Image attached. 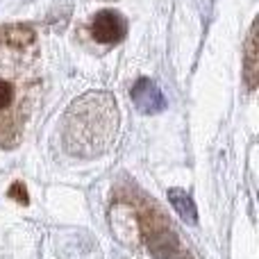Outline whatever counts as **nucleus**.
<instances>
[{
	"label": "nucleus",
	"instance_id": "423d86ee",
	"mask_svg": "<svg viewBox=\"0 0 259 259\" xmlns=\"http://www.w3.org/2000/svg\"><path fill=\"white\" fill-rule=\"evenodd\" d=\"M168 202L180 214L182 221H187V223H191V225L198 223V209L187 191H182V189H168Z\"/></svg>",
	"mask_w": 259,
	"mask_h": 259
},
{
	"label": "nucleus",
	"instance_id": "f03ea898",
	"mask_svg": "<svg viewBox=\"0 0 259 259\" xmlns=\"http://www.w3.org/2000/svg\"><path fill=\"white\" fill-rule=\"evenodd\" d=\"M30 50H34V44L16 46L0 34V146L16 143L25 125L32 89V64H27Z\"/></svg>",
	"mask_w": 259,
	"mask_h": 259
},
{
	"label": "nucleus",
	"instance_id": "7ed1b4c3",
	"mask_svg": "<svg viewBox=\"0 0 259 259\" xmlns=\"http://www.w3.org/2000/svg\"><path fill=\"white\" fill-rule=\"evenodd\" d=\"M130 96H132L134 107L141 114H146V116L161 114L168 107V100H166V96L161 94V89L157 87V82L148 80V77H139V80L134 82Z\"/></svg>",
	"mask_w": 259,
	"mask_h": 259
},
{
	"label": "nucleus",
	"instance_id": "f257e3e1",
	"mask_svg": "<svg viewBox=\"0 0 259 259\" xmlns=\"http://www.w3.org/2000/svg\"><path fill=\"white\" fill-rule=\"evenodd\" d=\"M118 132L116 98L107 91H89L68 105L62 121V141L75 157H100Z\"/></svg>",
	"mask_w": 259,
	"mask_h": 259
},
{
	"label": "nucleus",
	"instance_id": "0eeeda50",
	"mask_svg": "<svg viewBox=\"0 0 259 259\" xmlns=\"http://www.w3.org/2000/svg\"><path fill=\"white\" fill-rule=\"evenodd\" d=\"M9 196H12L16 202H21V205H27V193H25V187H23L21 182H14L12 184V189H9Z\"/></svg>",
	"mask_w": 259,
	"mask_h": 259
},
{
	"label": "nucleus",
	"instance_id": "39448f33",
	"mask_svg": "<svg viewBox=\"0 0 259 259\" xmlns=\"http://www.w3.org/2000/svg\"><path fill=\"white\" fill-rule=\"evenodd\" d=\"M243 75H246L248 89H255L259 80V57H257V23H252L246 41V64H243Z\"/></svg>",
	"mask_w": 259,
	"mask_h": 259
},
{
	"label": "nucleus",
	"instance_id": "20e7f679",
	"mask_svg": "<svg viewBox=\"0 0 259 259\" xmlns=\"http://www.w3.org/2000/svg\"><path fill=\"white\" fill-rule=\"evenodd\" d=\"M125 32H127L125 18L118 12H112V9H105V12L96 14V18L91 21V36L103 46H112L123 41Z\"/></svg>",
	"mask_w": 259,
	"mask_h": 259
}]
</instances>
